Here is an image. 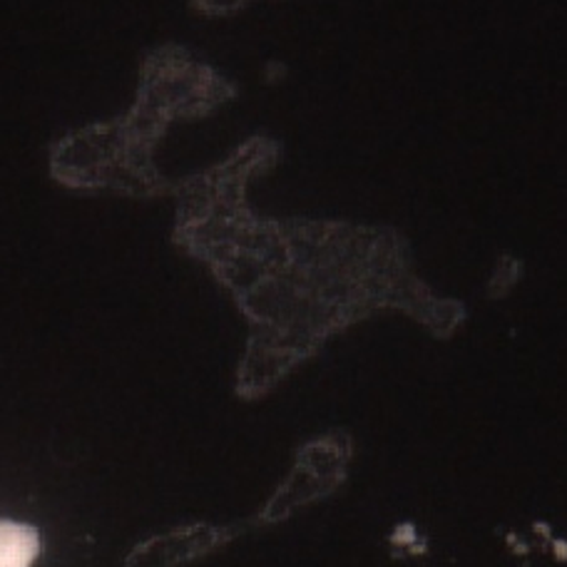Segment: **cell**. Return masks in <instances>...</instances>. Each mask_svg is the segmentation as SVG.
<instances>
[{
	"instance_id": "obj_1",
	"label": "cell",
	"mask_w": 567,
	"mask_h": 567,
	"mask_svg": "<svg viewBox=\"0 0 567 567\" xmlns=\"http://www.w3.org/2000/svg\"><path fill=\"white\" fill-rule=\"evenodd\" d=\"M235 97V85L182 48L152 50L140 70L135 105L125 115L73 130L50 147V177L65 189L155 197L167 179L155 165L172 123L207 115Z\"/></svg>"
},
{
	"instance_id": "obj_2",
	"label": "cell",
	"mask_w": 567,
	"mask_h": 567,
	"mask_svg": "<svg viewBox=\"0 0 567 567\" xmlns=\"http://www.w3.org/2000/svg\"><path fill=\"white\" fill-rule=\"evenodd\" d=\"M353 455V443L349 433L329 431L303 443L297 453L291 473L287 475L275 495L265 503L261 513H257V525H275L287 520L307 505L327 498L347 478L349 463Z\"/></svg>"
},
{
	"instance_id": "obj_3",
	"label": "cell",
	"mask_w": 567,
	"mask_h": 567,
	"mask_svg": "<svg viewBox=\"0 0 567 567\" xmlns=\"http://www.w3.org/2000/svg\"><path fill=\"white\" fill-rule=\"evenodd\" d=\"M241 533L239 525L192 523L137 543L123 567H187L229 545Z\"/></svg>"
},
{
	"instance_id": "obj_5",
	"label": "cell",
	"mask_w": 567,
	"mask_h": 567,
	"mask_svg": "<svg viewBox=\"0 0 567 567\" xmlns=\"http://www.w3.org/2000/svg\"><path fill=\"white\" fill-rule=\"evenodd\" d=\"M251 0H195V6L199 13L205 16H231L237 10H245Z\"/></svg>"
},
{
	"instance_id": "obj_4",
	"label": "cell",
	"mask_w": 567,
	"mask_h": 567,
	"mask_svg": "<svg viewBox=\"0 0 567 567\" xmlns=\"http://www.w3.org/2000/svg\"><path fill=\"white\" fill-rule=\"evenodd\" d=\"M43 553V535L30 523L0 520V567H33Z\"/></svg>"
}]
</instances>
